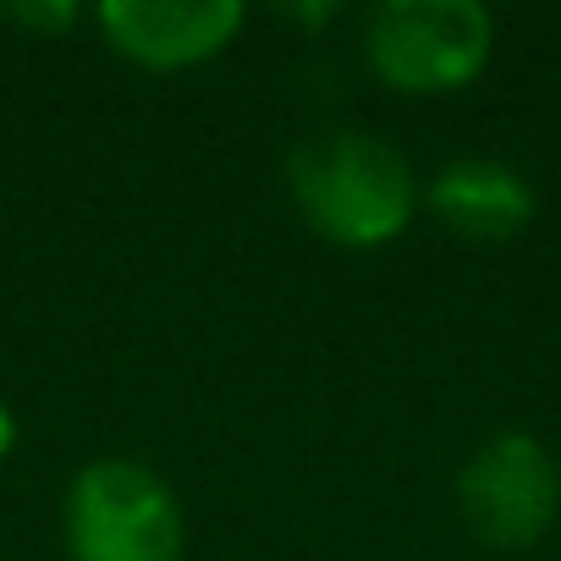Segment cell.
Wrapping results in <instances>:
<instances>
[{
    "instance_id": "obj_5",
    "label": "cell",
    "mask_w": 561,
    "mask_h": 561,
    "mask_svg": "<svg viewBox=\"0 0 561 561\" xmlns=\"http://www.w3.org/2000/svg\"><path fill=\"white\" fill-rule=\"evenodd\" d=\"M100 28L144 67H193L231 45L242 7L237 0H105Z\"/></svg>"
},
{
    "instance_id": "obj_1",
    "label": "cell",
    "mask_w": 561,
    "mask_h": 561,
    "mask_svg": "<svg viewBox=\"0 0 561 561\" xmlns=\"http://www.w3.org/2000/svg\"><path fill=\"white\" fill-rule=\"evenodd\" d=\"M287 182H293L298 209L325 237L353 242V248L391 242L419 204L408 154L358 127H336L298 144L287 160Z\"/></svg>"
},
{
    "instance_id": "obj_3",
    "label": "cell",
    "mask_w": 561,
    "mask_h": 561,
    "mask_svg": "<svg viewBox=\"0 0 561 561\" xmlns=\"http://www.w3.org/2000/svg\"><path fill=\"white\" fill-rule=\"evenodd\" d=\"M495 23L479 0H380L364 23V50L380 78L413 94L457 89L490 61Z\"/></svg>"
},
{
    "instance_id": "obj_6",
    "label": "cell",
    "mask_w": 561,
    "mask_h": 561,
    "mask_svg": "<svg viewBox=\"0 0 561 561\" xmlns=\"http://www.w3.org/2000/svg\"><path fill=\"white\" fill-rule=\"evenodd\" d=\"M430 204L435 215L473 242H506L528 226L534 215V187L523 182V171H512L506 160H451L435 182H430Z\"/></svg>"
},
{
    "instance_id": "obj_2",
    "label": "cell",
    "mask_w": 561,
    "mask_h": 561,
    "mask_svg": "<svg viewBox=\"0 0 561 561\" xmlns=\"http://www.w3.org/2000/svg\"><path fill=\"white\" fill-rule=\"evenodd\" d=\"M67 545L72 561H176L182 506L154 468L100 457L67 490Z\"/></svg>"
},
{
    "instance_id": "obj_7",
    "label": "cell",
    "mask_w": 561,
    "mask_h": 561,
    "mask_svg": "<svg viewBox=\"0 0 561 561\" xmlns=\"http://www.w3.org/2000/svg\"><path fill=\"white\" fill-rule=\"evenodd\" d=\"M7 18L28 23V28H45V34H61L78 23V7L72 0H45V7H34V0H23V7H7Z\"/></svg>"
},
{
    "instance_id": "obj_4",
    "label": "cell",
    "mask_w": 561,
    "mask_h": 561,
    "mask_svg": "<svg viewBox=\"0 0 561 561\" xmlns=\"http://www.w3.org/2000/svg\"><path fill=\"white\" fill-rule=\"evenodd\" d=\"M457 501L484 545L523 550L561 512V462L528 430H501L462 462Z\"/></svg>"
},
{
    "instance_id": "obj_8",
    "label": "cell",
    "mask_w": 561,
    "mask_h": 561,
    "mask_svg": "<svg viewBox=\"0 0 561 561\" xmlns=\"http://www.w3.org/2000/svg\"><path fill=\"white\" fill-rule=\"evenodd\" d=\"M12 435H18V424H12V413H7V408H0V457L12 451Z\"/></svg>"
}]
</instances>
